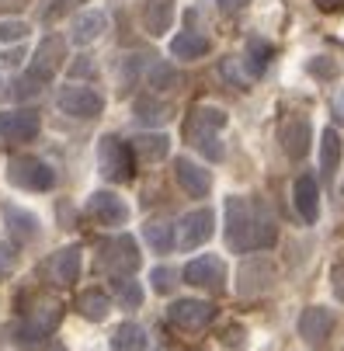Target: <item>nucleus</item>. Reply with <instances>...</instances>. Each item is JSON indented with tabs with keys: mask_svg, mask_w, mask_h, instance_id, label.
Returning <instances> with one entry per match:
<instances>
[{
	"mask_svg": "<svg viewBox=\"0 0 344 351\" xmlns=\"http://www.w3.org/2000/svg\"><path fill=\"white\" fill-rule=\"evenodd\" d=\"M278 240V223L261 198L230 195L226 198V243L236 254L268 250Z\"/></svg>",
	"mask_w": 344,
	"mask_h": 351,
	"instance_id": "f257e3e1",
	"label": "nucleus"
},
{
	"mask_svg": "<svg viewBox=\"0 0 344 351\" xmlns=\"http://www.w3.org/2000/svg\"><path fill=\"white\" fill-rule=\"evenodd\" d=\"M223 125H226L223 108H195L188 119V139L202 149L206 160H223V143H219Z\"/></svg>",
	"mask_w": 344,
	"mask_h": 351,
	"instance_id": "f03ea898",
	"label": "nucleus"
},
{
	"mask_svg": "<svg viewBox=\"0 0 344 351\" xmlns=\"http://www.w3.org/2000/svg\"><path fill=\"white\" fill-rule=\"evenodd\" d=\"M8 181L14 188H25V191H49L56 184V171L38 157H11Z\"/></svg>",
	"mask_w": 344,
	"mask_h": 351,
	"instance_id": "7ed1b4c3",
	"label": "nucleus"
},
{
	"mask_svg": "<svg viewBox=\"0 0 344 351\" xmlns=\"http://www.w3.org/2000/svg\"><path fill=\"white\" fill-rule=\"evenodd\" d=\"M56 324H60V306L56 303H42L38 310H32L25 320L14 324V341L25 344V348H38V344H45L49 334L56 330Z\"/></svg>",
	"mask_w": 344,
	"mask_h": 351,
	"instance_id": "20e7f679",
	"label": "nucleus"
},
{
	"mask_svg": "<svg viewBox=\"0 0 344 351\" xmlns=\"http://www.w3.org/2000/svg\"><path fill=\"white\" fill-rule=\"evenodd\" d=\"M97 164L108 181H129L132 178V146L119 136H101L97 143Z\"/></svg>",
	"mask_w": 344,
	"mask_h": 351,
	"instance_id": "39448f33",
	"label": "nucleus"
},
{
	"mask_svg": "<svg viewBox=\"0 0 344 351\" xmlns=\"http://www.w3.org/2000/svg\"><path fill=\"white\" fill-rule=\"evenodd\" d=\"M101 265H105V271H108L112 278H129V275L139 268V247H136V240H132L129 233L108 240V243L101 247Z\"/></svg>",
	"mask_w": 344,
	"mask_h": 351,
	"instance_id": "423d86ee",
	"label": "nucleus"
},
{
	"mask_svg": "<svg viewBox=\"0 0 344 351\" xmlns=\"http://www.w3.org/2000/svg\"><path fill=\"white\" fill-rule=\"evenodd\" d=\"M56 105H60V112L70 115V119H97V115L105 112V97L97 94V90H90V87L70 84V87H63V90L56 94Z\"/></svg>",
	"mask_w": 344,
	"mask_h": 351,
	"instance_id": "0eeeda50",
	"label": "nucleus"
},
{
	"mask_svg": "<svg viewBox=\"0 0 344 351\" xmlns=\"http://www.w3.org/2000/svg\"><path fill=\"white\" fill-rule=\"evenodd\" d=\"M275 285V265L268 258H247L236 271V295L240 299H258Z\"/></svg>",
	"mask_w": 344,
	"mask_h": 351,
	"instance_id": "6e6552de",
	"label": "nucleus"
},
{
	"mask_svg": "<svg viewBox=\"0 0 344 351\" xmlns=\"http://www.w3.org/2000/svg\"><path fill=\"white\" fill-rule=\"evenodd\" d=\"M63 56H66V42L60 35H45L35 49V56H32V66H28V77H35L38 84L45 80H53L56 70L63 66Z\"/></svg>",
	"mask_w": 344,
	"mask_h": 351,
	"instance_id": "1a4fd4ad",
	"label": "nucleus"
},
{
	"mask_svg": "<svg viewBox=\"0 0 344 351\" xmlns=\"http://www.w3.org/2000/svg\"><path fill=\"white\" fill-rule=\"evenodd\" d=\"M212 233H216V216L209 209H195V213L181 216V223H177V247L195 250V247H202Z\"/></svg>",
	"mask_w": 344,
	"mask_h": 351,
	"instance_id": "9d476101",
	"label": "nucleus"
},
{
	"mask_svg": "<svg viewBox=\"0 0 344 351\" xmlns=\"http://www.w3.org/2000/svg\"><path fill=\"white\" fill-rule=\"evenodd\" d=\"M184 282L195 285V289H206V292H219V289L226 285V265H223L216 254L195 258V261H188V268H184Z\"/></svg>",
	"mask_w": 344,
	"mask_h": 351,
	"instance_id": "9b49d317",
	"label": "nucleus"
},
{
	"mask_svg": "<svg viewBox=\"0 0 344 351\" xmlns=\"http://www.w3.org/2000/svg\"><path fill=\"white\" fill-rule=\"evenodd\" d=\"M334 310H327V306H306L303 310V317H299V334H303V341L310 344V348H327V341H330V334H334Z\"/></svg>",
	"mask_w": 344,
	"mask_h": 351,
	"instance_id": "f8f14e48",
	"label": "nucleus"
},
{
	"mask_svg": "<svg viewBox=\"0 0 344 351\" xmlns=\"http://www.w3.org/2000/svg\"><path fill=\"white\" fill-rule=\"evenodd\" d=\"M38 129H42V119H38V112H32V108L0 112V139L25 143V139H35Z\"/></svg>",
	"mask_w": 344,
	"mask_h": 351,
	"instance_id": "ddd939ff",
	"label": "nucleus"
},
{
	"mask_svg": "<svg viewBox=\"0 0 344 351\" xmlns=\"http://www.w3.org/2000/svg\"><path fill=\"white\" fill-rule=\"evenodd\" d=\"M282 149L288 154V160H303L310 154V143H313V129L306 115H288L282 122Z\"/></svg>",
	"mask_w": 344,
	"mask_h": 351,
	"instance_id": "4468645a",
	"label": "nucleus"
},
{
	"mask_svg": "<svg viewBox=\"0 0 344 351\" xmlns=\"http://www.w3.org/2000/svg\"><path fill=\"white\" fill-rule=\"evenodd\" d=\"M167 317H171L177 327H184V330H202L206 324H212L216 306L202 303V299H177V303H171Z\"/></svg>",
	"mask_w": 344,
	"mask_h": 351,
	"instance_id": "2eb2a0df",
	"label": "nucleus"
},
{
	"mask_svg": "<svg viewBox=\"0 0 344 351\" xmlns=\"http://www.w3.org/2000/svg\"><path fill=\"white\" fill-rule=\"evenodd\" d=\"M87 213L97 223H105V226H122L129 219V209H125V202H122L115 191H94L87 198Z\"/></svg>",
	"mask_w": 344,
	"mask_h": 351,
	"instance_id": "dca6fc26",
	"label": "nucleus"
},
{
	"mask_svg": "<svg viewBox=\"0 0 344 351\" xmlns=\"http://www.w3.org/2000/svg\"><path fill=\"white\" fill-rule=\"evenodd\" d=\"M80 265H84V254H80V247L70 243L63 250H56L53 258H49V278H53L56 285H73L80 278Z\"/></svg>",
	"mask_w": 344,
	"mask_h": 351,
	"instance_id": "f3484780",
	"label": "nucleus"
},
{
	"mask_svg": "<svg viewBox=\"0 0 344 351\" xmlns=\"http://www.w3.org/2000/svg\"><path fill=\"white\" fill-rule=\"evenodd\" d=\"M174 178H177V184H181L191 198H206L209 188H212L209 171L199 167L195 160H188V157H177V160H174Z\"/></svg>",
	"mask_w": 344,
	"mask_h": 351,
	"instance_id": "a211bd4d",
	"label": "nucleus"
},
{
	"mask_svg": "<svg viewBox=\"0 0 344 351\" xmlns=\"http://www.w3.org/2000/svg\"><path fill=\"white\" fill-rule=\"evenodd\" d=\"M105 28H108L105 11H80L73 18V25H70V42L73 45H90V42H97L105 35Z\"/></svg>",
	"mask_w": 344,
	"mask_h": 351,
	"instance_id": "6ab92c4d",
	"label": "nucleus"
},
{
	"mask_svg": "<svg viewBox=\"0 0 344 351\" xmlns=\"http://www.w3.org/2000/svg\"><path fill=\"white\" fill-rule=\"evenodd\" d=\"M292 198H296V209L306 223H313L320 216V188H317V178L303 174L296 181V188H292Z\"/></svg>",
	"mask_w": 344,
	"mask_h": 351,
	"instance_id": "aec40b11",
	"label": "nucleus"
},
{
	"mask_svg": "<svg viewBox=\"0 0 344 351\" xmlns=\"http://www.w3.org/2000/svg\"><path fill=\"white\" fill-rule=\"evenodd\" d=\"M143 21L150 35H167L174 21V0H146L143 4Z\"/></svg>",
	"mask_w": 344,
	"mask_h": 351,
	"instance_id": "412c9836",
	"label": "nucleus"
},
{
	"mask_svg": "<svg viewBox=\"0 0 344 351\" xmlns=\"http://www.w3.org/2000/svg\"><path fill=\"white\" fill-rule=\"evenodd\" d=\"M209 53V38L199 32H177L171 38V56L177 60H202Z\"/></svg>",
	"mask_w": 344,
	"mask_h": 351,
	"instance_id": "4be33fe9",
	"label": "nucleus"
},
{
	"mask_svg": "<svg viewBox=\"0 0 344 351\" xmlns=\"http://www.w3.org/2000/svg\"><path fill=\"white\" fill-rule=\"evenodd\" d=\"M77 310H80V317L101 324V320L112 313V299H108V292H101V289H87V292H80V299H77Z\"/></svg>",
	"mask_w": 344,
	"mask_h": 351,
	"instance_id": "5701e85b",
	"label": "nucleus"
},
{
	"mask_svg": "<svg viewBox=\"0 0 344 351\" xmlns=\"http://www.w3.org/2000/svg\"><path fill=\"white\" fill-rule=\"evenodd\" d=\"M337 164H341V136H337V129H323L320 132V174H323V181L334 178Z\"/></svg>",
	"mask_w": 344,
	"mask_h": 351,
	"instance_id": "b1692460",
	"label": "nucleus"
},
{
	"mask_svg": "<svg viewBox=\"0 0 344 351\" xmlns=\"http://www.w3.org/2000/svg\"><path fill=\"white\" fill-rule=\"evenodd\" d=\"M132 115H136V122H143V125H160V122H167V119H171V108L160 101V97L143 94V97H136Z\"/></svg>",
	"mask_w": 344,
	"mask_h": 351,
	"instance_id": "393cba45",
	"label": "nucleus"
},
{
	"mask_svg": "<svg viewBox=\"0 0 344 351\" xmlns=\"http://www.w3.org/2000/svg\"><path fill=\"white\" fill-rule=\"evenodd\" d=\"M4 219H8V230H11V237L14 240H35L38 237V219L32 216V213H25V209H18V206H8L4 209Z\"/></svg>",
	"mask_w": 344,
	"mask_h": 351,
	"instance_id": "a878e982",
	"label": "nucleus"
},
{
	"mask_svg": "<svg viewBox=\"0 0 344 351\" xmlns=\"http://www.w3.org/2000/svg\"><path fill=\"white\" fill-rule=\"evenodd\" d=\"M219 73H223V80L226 84H236L240 90H247L251 84H254V70H251V63L243 60V56H226L223 63H219Z\"/></svg>",
	"mask_w": 344,
	"mask_h": 351,
	"instance_id": "bb28decb",
	"label": "nucleus"
},
{
	"mask_svg": "<svg viewBox=\"0 0 344 351\" xmlns=\"http://www.w3.org/2000/svg\"><path fill=\"white\" fill-rule=\"evenodd\" d=\"M167 149H171V139L160 136V132L136 136V139H132V154H136L139 160H164V157H167Z\"/></svg>",
	"mask_w": 344,
	"mask_h": 351,
	"instance_id": "cd10ccee",
	"label": "nucleus"
},
{
	"mask_svg": "<svg viewBox=\"0 0 344 351\" xmlns=\"http://www.w3.org/2000/svg\"><path fill=\"white\" fill-rule=\"evenodd\" d=\"M143 237L146 243H150V250H157V254H167V250H174V226L167 219H153V223H146L143 226Z\"/></svg>",
	"mask_w": 344,
	"mask_h": 351,
	"instance_id": "c85d7f7f",
	"label": "nucleus"
},
{
	"mask_svg": "<svg viewBox=\"0 0 344 351\" xmlns=\"http://www.w3.org/2000/svg\"><path fill=\"white\" fill-rule=\"evenodd\" d=\"M143 80L150 84L153 90H167V87H177V84H181L177 70H174L171 63H164V60H150V63H146V73H143Z\"/></svg>",
	"mask_w": 344,
	"mask_h": 351,
	"instance_id": "c756f323",
	"label": "nucleus"
},
{
	"mask_svg": "<svg viewBox=\"0 0 344 351\" xmlns=\"http://www.w3.org/2000/svg\"><path fill=\"white\" fill-rule=\"evenodd\" d=\"M146 348V334L139 324H122L112 334V351H143Z\"/></svg>",
	"mask_w": 344,
	"mask_h": 351,
	"instance_id": "7c9ffc66",
	"label": "nucleus"
},
{
	"mask_svg": "<svg viewBox=\"0 0 344 351\" xmlns=\"http://www.w3.org/2000/svg\"><path fill=\"white\" fill-rule=\"evenodd\" d=\"M247 53H251V70L254 73H265V66L271 63V56H275V45L271 42H265V38H247Z\"/></svg>",
	"mask_w": 344,
	"mask_h": 351,
	"instance_id": "2f4dec72",
	"label": "nucleus"
},
{
	"mask_svg": "<svg viewBox=\"0 0 344 351\" xmlns=\"http://www.w3.org/2000/svg\"><path fill=\"white\" fill-rule=\"evenodd\" d=\"M84 0H42L38 4V18L49 25V21H56V18H63L66 11H73V8H80Z\"/></svg>",
	"mask_w": 344,
	"mask_h": 351,
	"instance_id": "473e14b6",
	"label": "nucleus"
},
{
	"mask_svg": "<svg viewBox=\"0 0 344 351\" xmlns=\"http://www.w3.org/2000/svg\"><path fill=\"white\" fill-rule=\"evenodd\" d=\"M146 63H150L146 56H129V60H125V66H122V73H119V80H122V84H119V87H122V94H125V90H132V84L146 73Z\"/></svg>",
	"mask_w": 344,
	"mask_h": 351,
	"instance_id": "72a5a7b5",
	"label": "nucleus"
},
{
	"mask_svg": "<svg viewBox=\"0 0 344 351\" xmlns=\"http://www.w3.org/2000/svg\"><path fill=\"white\" fill-rule=\"evenodd\" d=\"M115 292L122 299V306H129V310L143 306V289L136 285V278H115Z\"/></svg>",
	"mask_w": 344,
	"mask_h": 351,
	"instance_id": "f704fd0d",
	"label": "nucleus"
},
{
	"mask_svg": "<svg viewBox=\"0 0 344 351\" xmlns=\"http://www.w3.org/2000/svg\"><path fill=\"white\" fill-rule=\"evenodd\" d=\"M28 25L25 21H18V18H8V21H0V42H21V38H28Z\"/></svg>",
	"mask_w": 344,
	"mask_h": 351,
	"instance_id": "c9c22d12",
	"label": "nucleus"
},
{
	"mask_svg": "<svg viewBox=\"0 0 344 351\" xmlns=\"http://www.w3.org/2000/svg\"><path fill=\"white\" fill-rule=\"evenodd\" d=\"M150 278H153V289H157L160 295H167V292L177 285V275H174L171 268H153V275H150Z\"/></svg>",
	"mask_w": 344,
	"mask_h": 351,
	"instance_id": "e433bc0d",
	"label": "nucleus"
},
{
	"mask_svg": "<svg viewBox=\"0 0 344 351\" xmlns=\"http://www.w3.org/2000/svg\"><path fill=\"white\" fill-rule=\"evenodd\" d=\"M14 258H18L14 247H11V243H0V275H8V271L14 268Z\"/></svg>",
	"mask_w": 344,
	"mask_h": 351,
	"instance_id": "4c0bfd02",
	"label": "nucleus"
},
{
	"mask_svg": "<svg viewBox=\"0 0 344 351\" xmlns=\"http://www.w3.org/2000/svg\"><path fill=\"white\" fill-rule=\"evenodd\" d=\"M216 4H219V11H223V14H240L243 8L251 4V0H216Z\"/></svg>",
	"mask_w": 344,
	"mask_h": 351,
	"instance_id": "58836bf2",
	"label": "nucleus"
},
{
	"mask_svg": "<svg viewBox=\"0 0 344 351\" xmlns=\"http://www.w3.org/2000/svg\"><path fill=\"white\" fill-rule=\"evenodd\" d=\"M313 4H317L323 14H341V11H344V0H313Z\"/></svg>",
	"mask_w": 344,
	"mask_h": 351,
	"instance_id": "ea45409f",
	"label": "nucleus"
},
{
	"mask_svg": "<svg viewBox=\"0 0 344 351\" xmlns=\"http://www.w3.org/2000/svg\"><path fill=\"white\" fill-rule=\"evenodd\" d=\"M70 73H73V77H90L94 66H90V60H77V63L70 66Z\"/></svg>",
	"mask_w": 344,
	"mask_h": 351,
	"instance_id": "a19ab883",
	"label": "nucleus"
},
{
	"mask_svg": "<svg viewBox=\"0 0 344 351\" xmlns=\"http://www.w3.org/2000/svg\"><path fill=\"white\" fill-rule=\"evenodd\" d=\"M310 70H313V73L330 77V73H334V63H330V60H313V63H310Z\"/></svg>",
	"mask_w": 344,
	"mask_h": 351,
	"instance_id": "79ce46f5",
	"label": "nucleus"
},
{
	"mask_svg": "<svg viewBox=\"0 0 344 351\" xmlns=\"http://www.w3.org/2000/svg\"><path fill=\"white\" fill-rule=\"evenodd\" d=\"M334 292L344 299V265H337V268H334Z\"/></svg>",
	"mask_w": 344,
	"mask_h": 351,
	"instance_id": "37998d69",
	"label": "nucleus"
},
{
	"mask_svg": "<svg viewBox=\"0 0 344 351\" xmlns=\"http://www.w3.org/2000/svg\"><path fill=\"white\" fill-rule=\"evenodd\" d=\"M334 108H337V115H344V90L334 97Z\"/></svg>",
	"mask_w": 344,
	"mask_h": 351,
	"instance_id": "c03bdc74",
	"label": "nucleus"
},
{
	"mask_svg": "<svg viewBox=\"0 0 344 351\" xmlns=\"http://www.w3.org/2000/svg\"><path fill=\"white\" fill-rule=\"evenodd\" d=\"M0 4H21V0H0Z\"/></svg>",
	"mask_w": 344,
	"mask_h": 351,
	"instance_id": "a18cd8bd",
	"label": "nucleus"
}]
</instances>
